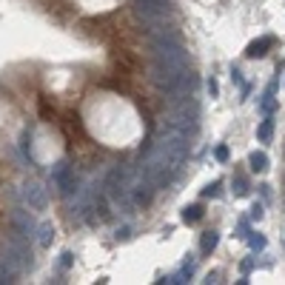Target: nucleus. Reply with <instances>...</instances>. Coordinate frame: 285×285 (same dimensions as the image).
Segmentation results:
<instances>
[{"mask_svg": "<svg viewBox=\"0 0 285 285\" xmlns=\"http://www.w3.org/2000/svg\"><path fill=\"white\" fill-rule=\"evenodd\" d=\"M268 46H271V40H268V38H262V40H257V43H251V46H248V57H260V55H265Z\"/></svg>", "mask_w": 285, "mask_h": 285, "instance_id": "nucleus-1", "label": "nucleus"}, {"mask_svg": "<svg viewBox=\"0 0 285 285\" xmlns=\"http://www.w3.org/2000/svg\"><path fill=\"white\" fill-rule=\"evenodd\" d=\"M40 114H43L46 120H51V117H55V109L49 105V100H40Z\"/></svg>", "mask_w": 285, "mask_h": 285, "instance_id": "nucleus-2", "label": "nucleus"}, {"mask_svg": "<svg viewBox=\"0 0 285 285\" xmlns=\"http://www.w3.org/2000/svg\"><path fill=\"white\" fill-rule=\"evenodd\" d=\"M251 166H254L257 171H262V168H265V154H251Z\"/></svg>", "mask_w": 285, "mask_h": 285, "instance_id": "nucleus-3", "label": "nucleus"}, {"mask_svg": "<svg viewBox=\"0 0 285 285\" xmlns=\"http://www.w3.org/2000/svg\"><path fill=\"white\" fill-rule=\"evenodd\" d=\"M268 134H271V123H262V129H260V137H262V140H268Z\"/></svg>", "mask_w": 285, "mask_h": 285, "instance_id": "nucleus-4", "label": "nucleus"}]
</instances>
